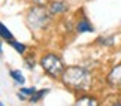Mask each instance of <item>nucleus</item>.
<instances>
[{"mask_svg":"<svg viewBox=\"0 0 121 106\" xmlns=\"http://www.w3.org/2000/svg\"><path fill=\"white\" fill-rule=\"evenodd\" d=\"M61 78H63V84L73 91H85L91 85L90 72L79 66H72L64 69Z\"/></svg>","mask_w":121,"mask_h":106,"instance_id":"obj_1","label":"nucleus"},{"mask_svg":"<svg viewBox=\"0 0 121 106\" xmlns=\"http://www.w3.org/2000/svg\"><path fill=\"white\" fill-rule=\"evenodd\" d=\"M40 66L49 76H52V78L61 76L63 72H64V66H63L61 58H60L58 55H55V54H46L45 57L40 60Z\"/></svg>","mask_w":121,"mask_h":106,"instance_id":"obj_2","label":"nucleus"},{"mask_svg":"<svg viewBox=\"0 0 121 106\" xmlns=\"http://www.w3.org/2000/svg\"><path fill=\"white\" fill-rule=\"evenodd\" d=\"M108 84L111 87H121V64L115 66L108 75Z\"/></svg>","mask_w":121,"mask_h":106,"instance_id":"obj_4","label":"nucleus"},{"mask_svg":"<svg viewBox=\"0 0 121 106\" xmlns=\"http://www.w3.org/2000/svg\"><path fill=\"white\" fill-rule=\"evenodd\" d=\"M0 29H2V30H0V33H2V38H3L4 40H9V42H11V40H13L12 34H11V31L6 29V25L2 24V25H0Z\"/></svg>","mask_w":121,"mask_h":106,"instance_id":"obj_10","label":"nucleus"},{"mask_svg":"<svg viewBox=\"0 0 121 106\" xmlns=\"http://www.w3.org/2000/svg\"><path fill=\"white\" fill-rule=\"evenodd\" d=\"M9 43H11L12 47L15 48V49H17V51L20 52V54H22V52L26 51V47H24V45H22V43H18V42H15V40H11V42H9Z\"/></svg>","mask_w":121,"mask_h":106,"instance_id":"obj_12","label":"nucleus"},{"mask_svg":"<svg viewBox=\"0 0 121 106\" xmlns=\"http://www.w3.org/2000/svg\"><path fill=\"white\" fill-rule=\"evenodd\" d=\"M75 106H99V105H97V100L93 97H81L76 100Z\"/></svg>","mask_w":121,"mask_h":106,"instance_id":"obj_7","label":"nucleus"},{"mask_svg":"<svg viewBox=\"0 0 121 106\" xmlns=\"http://www.w3.org/2000/svg\"><path fill=\"white\" fill-rule=\"evenodd\" d=\"M11 76L13 78V81H15V82H18V84H24V76H22V73L20 72V70H11Z\"/></svg>","mask_w":121,"mask_h":106,"instance_id":"obj_9","label":"nucleus"},{"mask_svg":"<svg viewBox=\"0 0 121 106\" xmlns=\"http://www.w3.org/2000/svg\"><path fill=\"white\" fill-rule=\"evenodd\" d=\"M48 21H49V15L40 4L36 8H31L27 13V24H29L30 29H35V30L42 29V27L48 24Z\"/></svg>","mask_w":121,"mask_h":106,"instance_id":"obj_3","label":"nucleus"},{"mask_svg":"<svg viewBox=\"0 0 121 106\" xmlns=\"http://www.w3.org/2000/svg\"><path fill=\"white\" fill-rule=\"evenodd\" d=\"M0 106H4V105H3V103H2V105H0Z\"/></svg>","mask_w":121,"mask_h":106,"instance_id":"obj_15","label":"nucleus"},{"mask_svg":"<svg viewBox=\"0 0 121 106\" xmlns=\"http://www.w3.org/2000/svg\"><path fill=\"white\" fill-rule=\"evenodd\" d=\"M35 93H36V88H33V87H31V88H21V90H20V93H18V97L22 99V100L27 99V97L30 99Z\"/></svg>","mask_w":121,"mask_h":106,"instance_id":"obj_8","label":"nucleus"},{"mask_svg":"<svg viewBox=\"0 0 121 106\" xmlns=\"http://www.w3.org/2000/svg\"><path fill=\"white\" fill-rule=\"evenodd\" d=\"M114 106H121V103H120V102H117V103H115Z\"/></svg>","mask_w":121,"mask_h":106,"instance_id":"obj_14","label":"nucleus"},{"mask_svg":"<svg viewBox=\"0 0 121 106\" xmlns=\"http://www.w3.org/2000/svg\"><path fill=\"white\" fill-rule=\"evenodd\" d=\"M35 2L38 3V4H40V6H42V4H43V3L46 2V0H35Z\"/></svg>","mask_w":121,"mask_h":106,"instance_id":"obj_13","label":"nucleus"},{"mask_svg":"<svg viewBox=\"0 0 121 106\" xmlns=\"http://www.w3.org/2000/svg\"><path fill=\"white\" fill-rule=\"evenodd\" d=\"M76 31L78 33H90V31H94V29H93V25L88 22L87 18H82L76 24Z\"/></svg>","mask_w":121,"mask_h":106,"instance_id":"obj_5","label":"nucleus"},{"mask_svg":"<svg viewBox=\"0 0 121 106\" xmlns=\"http://www.w3.org/2000/svg\"><path fill=\"white\" fill-rule=\"evenodd\" d=\"M46 93H48V90H42V91H36V93H35L33 96H31V97H30L29 100H30V102H33V103H36V102H38L39 99H42V97H43V96H45Z\"/></svg>","mask_w":121,"mask_h":106,"instance_id":"obj_11","label":"nucleus"},{"mask_svg":"<svg viewBox=\"0 0 121 106\" xmlns=\"http://www.w3.org/2000/svg\"><path fill=\"white\" fill-rule=\"evenodd\" d=\"M67 8H69V6H67L64 2H54L52 4H51L49 11L52 12V13H61V12H66Z\"/></svg>","mask_w":121,"mask_h":106,"instance_id":"obj_6","label":"nucleus"}]
</instances>
